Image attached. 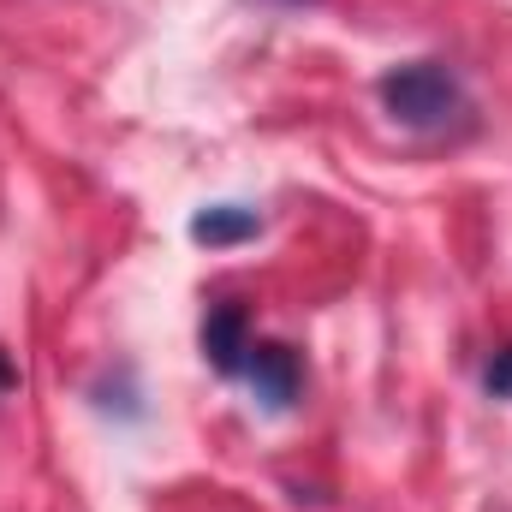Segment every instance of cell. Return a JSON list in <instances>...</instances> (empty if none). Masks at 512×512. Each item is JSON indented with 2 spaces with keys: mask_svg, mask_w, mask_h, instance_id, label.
Instances as JSON below:
<instances>
[{
  "mask_svg": "<svg viewBox=\"0 0 512 512\" xmlns=\"http://www.w3.org/2000/svg\"><path fill=\"white\" fill-rule=\"evenodd\" d=\"M245 376H251V393L268 405V411H286L304 387V370H298V352L280 346V340H251V358H245Z\"/></svg>",
  "mask_w": 512,
  "mask_h": 512,
  "instance_id": "2",
  "label": "cell"
},
{
  "mask_svg": "<svg viewBox=\"0 0 512 512\" xmlns=\"http://www.w3.org/2000/svg\"><path fill=\"white\" fill-rule=\"evenodd\" d=\"M12 387H18V364H12V358H6V352H0V399H6V393H12Z\"/></svg>",
  "mask_w": 512,
  "mask_h": 512,
  "instance_id": "6",
  "label": "cell"
},
{
  "mask_svg": "<svg viewBox=\"0 0 512 512\" xmlns=\"http://www.w3.org/2000/svg\"><path fill=\"white\" fill-rule=\"evenodd\" d=\"M382 108L411 131H447L465 114V84L441 66V60H411V66H393L376 84Z\"/></svg>",
  "mask_w": 512,
  "mask_h": 512,
  "instance_id": "1",
  "label": "cell"
},
{
  "mask_svg": "<svg viewBox=\"0 0 512 512\" xmlns=\"http://www.w3.org/2000/svg\"><path fill=\"white\" fill-rule=\"evenodd\" d=\"M203 358L215 376H245V358H251V316L239 304H215L203 316Z\"/></svg>",
  "mask_w": 512,
  "mask_h": 512,
  "instance_id": "3",
  "label": "cell"
},
{
  "mask_svg": "<svg viewBox=\"0 0 512 512\" xmlns=\"http://www.w3.org/2000/svg\"><path fill=\"white\" fill-rule=\"evenodd\" d=\"M262 233V215L245 209V203H215L191 221V239L197 245H239V239H256Z\"/></svg>",
  "mask_w": 512,
  "mask_h": 512,
  "instance_id": "4",
  "label": "cell"
},
{
  "mask_svg": "<svg viewBox=\"0 0 512 512\" xmlns=\"http://www.w3.org/2000/svg\"><path fill=\"white\" fill-rule=\"evenodd\" d=\"M280 6H304V0H280Z\"/></svg>",
  "mask_w": 512,
  "mask_h": 512,
  "instance_id": "7",
  "label": "cell"
},
{
  "mask_svg": "<svg viewBox=\"0 0 512 512\" xmlns=\"http://www.w3.org/2000/svg\"><path fill=\"white\" fill-rule=\"evenodd\" d=\"M483 387H489L495 399H512V346L489 358V370H483Z\"/></svg>",
  "mask_w": 512,
  "mask_h": 512,
  "instance_id": "5",
  "label": "cell"
}]
</instances>
